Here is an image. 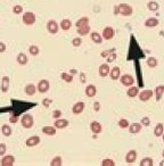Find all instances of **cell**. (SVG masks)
I'll return each instance as SVG.
<instances>
[{
	"label": "cell",
	"mask_w": 164,
	"mask_h": 166,
	"mask_svg": "<svg viewBox=\"0 0 164 166\" xmlns=\"http://www.w3.org/2000/svg\"><path fill=\"white\" fill-rule=\"evenodd\" d=\"M132 7L128 3H120L115 7V14H121L122 16H130L132 14Z\"/></svg>",
	"instance_id": "1"
},
{
	"label": "cell",
	"mask_w": 164,
	"mask_h": 166,
	"mask_svg": "<svg viewBox=\"0 0 164 166\" xmlns=\"http://www.w3.org/2000/svg\"><path fill=\"white\" fill-rule=\"evenodd\" d=\"M22 19H23V23H24L25 25L30 26V25H33V24L35 23V21H37V16H35V14L32 13V11H26V13L23 14Z\"/></svg>",
	"instance_id": "2"
},
{
	"label": "cell",
	"mask_w": 164,
	"mask_h": 166,
	"mask_svg": "<svg viewBox=\"0 0 164 166\" xmlns=\"http://www.w3.org/2000/svg\"><path fill=\"white\" fill-rule=\"evenodd\" d=\"M21 123H22V126L24 129H31L33 126V116L30 115V114L23 115V117L21 120Z\"/></svg>",
	"instance_id": "3"
},
{
	"label": "cell",
	"mask_w": 164,
	"mask_h": 166,
	"mask_svg": "<svg viewBox=\"0 0 164 166\" xmlns=\"http://www.w3.org/2000/svg\"><path fill=\"white\" fill-rule=\"evenodd\" d=\"M47 30H48L49 33H51V34H56V33L58 32V30H59V25L57 24L56 21L50 19V21L47 23Z\"/></svg>",
	"instance_id": "4"
},
{
	"label": "cell",
	"mask_w": 164,
	"mask_h": 166,
	"mask_svg": "<svg viewBox=\"0 0 164 166\" xmlns=\"http://www.w3.org/2000/svg\"><path fill=\"white\" fill-rule=\"evenodd\" d=\"M101 35H103V39H105V40H112L114 38V35H115V31H114L113 27L107 26V27L104 29Z\"/></svg>",
	"instance_id": "5"
},
{
	"label": "cell",
	"mask_w": 164,
	"mask_h": 166,
	"mask_svg": "<svg viewBox=\"0 0 164 166\" xmlns=\"http://www.w3.org/2000/svg\"><path fill=\"white\" fill-rule=\"evenodd\" d=\"M50 88V84H49V81L48 80H41L40 82L38 83V91L40 93H45L49 90Z\"/></svg>",
	"instance_id": "6"
},
{
	"label": "cell",
	"mask_w": 164,
	"mask_h": 166,
	"mask_svg": "<svg viewBox=\"0 0 164 166\" xmlns=\"http://www.w3.org/2000/svg\"><path fill=\"white\" fill-rule=\"evenodd\" d=\"M15 163V157L11 155H7L1 159V166H13Z\"/></svg>",
	"instance_id": "7"
},
{
	"label": "cell",
	"mask_w": 164,
	"mask_h": 166,
	"mask_svg": "<svg viewBox=\"0 0 164 166\" xmlns=\"http://www.w3.org/2000/svg\"><path fill=\"white\" fill-rule=\"evenodd\" d=\"M135 82V80H133V78L131 76V75H129V74H124L122 78H121V83L123 84V85H125V86H131L132 84Z\"/></svg>",
	"instance_id": "8"
},
{
	"label": "cell",
	"mask_w": 164,
	"mask_h": 166,
	"mask_svg": "<svg viewBox=\"0 0 164 166\" xmlns=\"http://www.w3.org/2000/svg\"><path fill=\"white\" fill-rule=\"evenodd\" d=\"M152 96H153V91H152V90H144V91L140 92L139 99H140L141 101H148V100L152 98Z\"/></svg>",
	"instance_id": "9"
},
{
	"label": "cell",
	"mask_w": 164,
	"mask_h": 166,
	"mask_svg": "<svg viewBox=\"0 0 164 166\" xmlns=\"http://www.w3.org/2000/svg\"><path fill=\"white\" fill-rule=\"evenodd\" d=\"M136 159H137V151H136V150H130V151L127 154V156H125V162H127L128 164L135 163Z\"/></svg>",
	"instance_id": "10"
},
{
	"label": "cell",
	"mask_w": 164,
	"mask_h": 166,
	"mask_svg": "<svg viewBox=\"0 0 164 166\" xmlns=\"http://www.w3.org/2000/svg\"><path fill=\"white\" fill-rule=\"evenodd\" d=\"M84 102L83 101H79V102H77L75 105H73V107H72V113L73 114H81L82 112L84 110Z\"/></svg>",
	"instance_id": "11"
},
{
	"label": "cell",
	"mask_w": 164,
	"mask_h": 166,
	"mask_svg": "<svg viewBox=\"0 0 164 166\" xmlns=\"http://www.w3.org/2000/svg\"><path fill=\"white\" fill-rule=\"evenodd\" d=\"M25 143H26L27 147H34V146H37V145L40 143V138H39L38 135H33V137L29 138V139L25 141Z\"/></svg>",
	"instance_id": "12"
},
{
	"label": "cell",
	"mask_w": 164,
	"mask_h": 166,
	"mask_svg": "<svg viewBox=\"0 0 164 166\" xmlns=\"http://www.w3.org/2000/svg\"><path fill=\"white\" fill-rule=\"evenodd\" d=\"M96 93H97V88H96L93 84H89V85L85 88V94H87L89 98L95 97Z\"/></svg>",
	"instance_id": "13"
},
{
	"label": "cell",
	"mask_w": 164,
	"mask_h": 166,
	"mask_svg": "<svg viewBox=\"0 0 164 166\" xmlns=\"http://www.w3.org/2000/svg\"><path fill=\"white\" fill-rule=\"evenodd\" d=\"M90 130H91L95 134H98V133H100V132L103 131V126H101V124H100L99 122H92V123L90 124Z\"/></svg>",
	"instance_id": "14"
},
{
	"label": "cell",
	"mask_w": 164,
	"mask_h": 166,
	"mask_svg": "<svg viewBox=\"0 0 164 166\" xmlns=\"http://www.w3.org/2000/svg\"><path fill=\"white\" fill-rule=\"evenodd\" d=\"M109 72H111V70H109V66H108L107 64L100 65V67H99V75H100L101 78L107 76V75L109 74Z\"/></svg>",
	"instance_id": "15"
},
{
	"label": "cell",
	"mask_w": 164,
	"mask_h": 166,
	"mask_svg": "<svg viewBox=\"0 0 164 166\" xmlns=\"http://www.w3.org/2000/svg\"><path fill=\"white\" fill-rule=\"evenodd\" d=\"M120 73H121V71H120V68H119L117 66L113 67V68L111 70V72H109L111 79H112L113 81H116V80H119V78H120Z\"/></svg>",
	"instance_id": "16"
},
{
	"label": "cell",
	"mask_w": 164,
	"mask_h": 166,
	"mask_svg": "<svg viewBox=\"0 0 164 166\" xmlns=\"http://www.w3.org/2000/svg\"><path fill=\"white\" fill-rule=\"evenodd\" d=\"M9 82H10V80H9L8 76H3L2 78V80H1V91L3 93H6L8 91V89H9Z\"/></svg>",
	"instance_id": "17"
},
{
	"label": "cell",
	"mask_w": 164,
	"mask_h": 166,
	"mask_svg": "<svg viewBox=\"0 0 164 166\" xmlns=\"http://www.w3.org/2000/svg\"><path fill=\"white\" fill-rule=\"evenodd\" d=\"M157 25H159V19H157V18H154V17L148 18V19L145 22V26L148 27V29L155 27V26H157Z\"/></svg>",
	"instance_id": "18"
},
{
	"label": "cell",
	"mask_w": 164,
	"mask_h": 166,
	"mask_svg": "<svg viewBox=\"0 0 164 166\" xmlns=\"http://www.w3.org/2000/svg\"><path fill=\"white\" fill-rule=\"evenodd\" d=\"M69 125V121L67 120H63V118H59L55 122V127L56 129H65L66 126Z\"/></svg>",
	"instance_id": "19"
},
{
	"label": "cell",
	"mask_w": 164,
	"mask_h": 166,
	"mask_svg": "<svg viewBox=\"0 0 164 166\" xmlns=\"http://www.w3.org/2000/svg\"><path fill=\"white\" fill-rule=\"evenodd\" d=\"M141 127H143L141 123H132L129 126V131H130V133H138V132H140Z\"/></svg>",
	"instance_id": "20"
},
{
	"label": "cell",
	"mask_w": 164,
	"mask_h": 166,
	"mask_svg": "<svg viewBox=\"0 0 164 166\" xmlns=\"http://www.w3.org/2000/svg\"><path fill=\"white\" fill-rule=\"evenodd\" d=\"M61 29L63 30V31H69L70 29H71V26H72V22L70 21V19H67V18H64L63 21H62V23H61Z\"/></svg>",
	"instance_id": "21"
},
{
	"label": "cell",
	"mask_w": 164,
	"mask_h": 166,
	"mask_svg": "<svg viewBox=\"0 0 164 166\" xmlns=\"http://www.w3.org/2000/svg\"><path fill=\"white\" fill-rule=\"evenodd\" d=\"M90 37H91V40L97 44H100L103 42V35H100L98 32H92Z\"/></svg>",
	"instance_id": "22"
},
{
	"label": "cell",
	"mask_w": 164,
	"mask_h": 166,
	"mask_svg": "<svg viewBox=\"0 0 164 166\" xmlns=\"http://www.w3.org/2000/svg\"><path fill=\"white\" fill-rule=\"evenodd\" d=\"M17 63L22 66L26 65L27 64V56L24 54V52H19L18 56H17Z\"/></svg>",
	"instance_id": "23"
},
{
	"label": "cell",
	"mask_w": 164,
	"mask_h": 166,
	"mask_svg": "<svg viewBox=\"0 0 164 166\" xmlns=\"http://www.w3.org/2000/svg\"><path fill=\"white\" fill-rule=\"evenodd\" d=\"M163 93H164V85H159V86L155 88V98H156L157 101L161 100Z\"/></svg>",
	"instance_id": "24"
},
{
	"label": "cell",
	"mask_w": 164,
	"mask_h": 166,
	"mask_svg": "<svg viewBox=\"0 0 164 166\" xmlns=\"http://www.w3.org/2000/svg\"><path fill=\"white\" fill-rule=\"evenodd\" d=\"M42 132L46 135H55L56 134V127H54V126H43L42 127Z\"/></svg>",
	"instance_id": "25"
},
{
	"label": "cell",
	"mask_w": 164,
	"mask_h": 166,
	"mask_svg": "<svg viewBox=\"0 0 164 166\" xmlns=\"http://www.w3.org/2000/svg\"><path fill=\"white\" fill-rule=\"evenodd\" d=\"M154 134H155V137H161V135H163L164 134V125L162 123H159V124L155 126Z\"/></svg>",
	"instance_id": "26"
},
{
	"label": "cell",
	"mask_w": 164,
	"mask_h": 166,
	"mask_svg": "<svg viewBox=\"0 0 164 166\" xmlns=\"http://www.w3.org/2000/svg\"><path fill=\"white\" fill-rule=\"evenodd\" d=\"M35 91H37V88H35L34 84H27L25 86V93L27 96H33L35 93Z\"/></svg>",
	"instance_id": "27"
},
{
	"label": "cell",
	"mask_w": 164,
	"mask_h": 166,
	"mask_svg": "<svg viewBox=\"0 0 164 166\" xmlns=\"http://www.w3.org/2000/svg\"><path fill=\"white\" fill-rule=\"evenodd\" d=\"M138 93H139V89H138L137 86H131V88L128 90V92H127L128 97H130V98H135V97H137Z\"/></svg>",
	"instance_id": "28"
},
{
	"label": "cell",
	"mask_w": 164,
	"mask_h": 166,
	"mask_svg": "<svg viewBox=\"0 0 164 166\" xmlns=\"http://www.w3.org/2000/svg\"><path fill=\"white\" fill-rule=\"evenodd\" d=\"M1 131H2V134L5 137H10L11 135V127L8 125V124H3L2 127H1Z\"/></svg>",
	"instance_id": "29"
},
{
	"label": "cell",
	"mask_w": 164,
	"mask_h": 166,
	"mask_svg": "<svg viewBox=\"0 0 164 166\" xmlns=\"http://www.w3.org/2000/svg\"><path fill=\"white\" fill-rule=\"evenodd\" d=\"M78 34L79 35H87L89 32H90V26L89 25H84L81 27H78Z\"/></svg>",
	"instance_id": "30"
},
{
	"label": "cell",
	"mask_w": 164,
	"mask_h": 166,
	"mask_svg": "<svg viewBox=\"0 0 164 166\" xmlns=\"http://www.w3.org/2000/svg\"><path fill=\"white\" fill-rule=\"evenodd\" d=\"M84 25H89V18H88V17H82V18H80V19L75 23L77 29H78V27H81V26H84Z\"/></svg>",
	"instance_id": "31"
},
{
	"label": "cell",
	"mask_w": 164,
	"mask_h": 166,
	"mask_svg": "<svg viewBox=\"0 0 164 166\" xmlns=\"http://www.w3.org/2000/svg\"><path fill=\"white\" fill-rule=\"evenodd\" d=\"M147 8H148L149 10H152V11H156V10H159L160 6H159V3H157L156 1H149V2L147 3Z\"/></svg>",
	"instance_id": "32"
},
{
	"label": "cell",
	"mask_w": 164,
	"mask_h": 166,
	"mask_svg": "<svg viewBox=\"0 0 164 166\" xmlns=\"http://www.w3.org/2000/svg\"><path fill=\"white\" fill-rule=\"evenodd\" d=\"M61 78H62L63 81H65V82H67V83H71L72 81H73V76H72V74L62 73V74H61Z\"/></svg>",
	"instance_id": "33"
},
{
	"label": "cell",
	"mask_w": 164,
	"mask_h": 166,
	"mask_svg": "<svg viewBox=\"0 0 164 166\" xmlns=\"http://www.w3.org/2000/svg\"><path fill=\"white\" fill-rule=\"evenodd\" d=\"M62 164H63L62 157H61V156H57V157H55V158L51 161L50 166H62Z\"/></svg>",
	"instance_id": "34"
},
{
	"label": "cell",
	"mask_w": 164,
	"mask_h": 166,
	"mask_svg": "<svg viewBox=\"0 0 164 166\" xmlns=\"http://www.w3.org/2000/svg\"><path fill=\"white\" fill-rule=\"evenodd\" d=\"M147 65L149 66V67H156L157 66V59L156 58H154V57H149L148 59H147Z\"/></svg>",
	"instance_id": "35"
},
{
	"label": "cell",
	"mask_w": 164,
	"mask_h": 166,
	"mask_svg": "<svg viewBox=\"0 0 164 166\" xmlns=\"http://www.w3.org/2000/svg\"><path fill=\"white\" fill-rule=\"evenodd\" d=\"M29 51H30V54H31L32 56H38V55H39V48H38L37 46H34V44L30 46Z\"/></svg>",
	"instance_id": "36"
},
{
	"label": "cell",
	"mask_w": 164,
	"mask_h": 166,
	"mask_svg": "<svg viewBox=\"0 0 164 166\" xmlns=\"http://www.w3.org/2000/svg\"><path fill=\"white\" fill-rule=\"evenodd\" d=\"M119 126H120L121 129H127V127H129V126H130L129 121H128V120H125V118L120 120V121H119Z\"/></svg>",
	"instance_id": "37"
},
{
	"label": "cell",
	"mask_w": 164,
	"mask_h": 166,
	"mask_svg": "<svg viewBox=\"0 0 164 166\" xmlns=\"http://www.w3.org/2000/svg\"><path fill=\"white\" fill-rule=\"evenodd\" d=\"M140 166H153V159L152 158H144L140 162Z\"/></svg>",
	"instance_id": "38"
},
{
	"label": "cell",
	"mask_w": 164,
	"mask_h": 166,
	"mask_svg": "<svg viewBox=\"0 0 164 166\" xmlns=\"http://www.w3.org/2000/svg\"><path fill=\"white\" fill-rule=\"evenodd\" d=\"M13 13L16 14V15L22 14V13H23V7H22L21 5H16V6H14V7H13Z\"/></svg>",
	"instance_id": "39"
},
{
	"label": "cell",
	"mask_w": 164,
	"mask_h": 166,
	"mask_svg": "<svg viewBox=\"0 0 164 166\" xmlns=\"http://www.w3.org/2000/svg\"><path fill=\"white\" fill-rule=\"evenodd\" d=\"M72 44H73L74 47H80L82 44L81 38H74V39L72 40Z\"/></svg>",
	"instance_id": "40"
},
{
	"label": "cell",
	"mask_w": 164,
	"mask_h": 166,
	"mask_svg": "<svg viewBox=\"0 0 164 166\" xmlns=\"http://www.w3.org/2000/svg\"><path fill=\"white\" fill-rule=\"evenodd\" d=\"M101 165L103 166H114L115 165V163H114L113 159H104L103 163H101Z\"/></svg>",
	"instance_id": "41"
},
{
	"label": "cell",
	"mask_w": 164,
	"mask_h": 166,
	"mask_svg": "<svg viewBox=\"0 0 164 166\" xmlns=\"http://www.w3.org/2000/svg\"><path fill=\"white\" fill-rule=\"evenodd\" d=\"M6 154V145L0 143V156H3Z\"/></svg>",
	"instance_id": "42"
},
{
	"label": "cell",
	"mask_w": 164,
	"mask_h": 166,
	"mask_svg": "<svg viewBox=\"0 0 164 166\" xmlns=\"http://www.w3.org/2000/svg\"><path fill=\"white\" fill-rule=\"evenodd\" d=\"M149 123H151V121H149V118H148V117H143V120H141V124H143V125L148 126V125H149Z\"/></svg>",
	"instance_id": "43"
},
{
	"label": "cell",
	"mask_w": 164,
	"mask_h": 166,
	"mask_svg": "<svg viewBox=\"0 0 164 166\" xmlns=\"http://www.w3.org/2000/svg\"><path fill=\"white\" fill-rule=\"evenodd\" d=\"M62 116V112L61 110H55L54 113H53V117L54 118H58V117H61Z\"/></svg>",
	"instance_id": "44"
},
{
	"label": "cell",
	"mask_w": 164,
	"mask_h": 166,
	"mask_svg": "<svg viewBox=\"0 0 164 166\" xmlns=\"http://www.w3.org/2000/svg\"><path fill=\"white\" fill-rule=\"evenodd\" d=\"M93 109H95V112H99V109H100V104H99L98 101H96V102L93 104Z\"/></svg>",
	"instance_id": "45"
},
{
	"label": "cell",
	"mask_w": 164,
	"mask_h": 166,
	"mask_svg": "<svg viewBox=\"0 0 164 166\" xmlns=\"http://www.w3.org/2000/svg\"><path fill=\"white\" fill-rule=\"evenodd\" d=\"M115 58H116V54H112V56H111V57H109V56L107 57V62H108V63H112Z\"/></svg>",
	"instance_id": "46"
},
{
	"label": "cell",
	"mask_w": 164,
	"mask_h": 166,
	"mask_svg": "<svg viewBox=\"0 0 164 166\" xmlns=\"http://www.w3.org/2000/svg\"><path fill=\"white\" fill-rule=\"evenodd\" d=\"M6 51V44L3 42H0V54Z\"/></svg>",
	"instance_id": "47"
},
{
	"label": "cell",
	"mask_w": 164,
	"mask_h": 166,
	"mask_svg": "<svg viewBox=\"0 0 164 166\" xmlns=\"http://www.w3.org/2000/svg\"><path fill=\"white\" fill-rule=\"evenodd\" d=\"M9 121H10V123H16L17 121H18V117L15 115V116H13V117H10L9 118Z\"/></svg>",
	"instance_id": "48"
},
{
	"label": "cell",
	"mask_w": 164,
	"mask_h": 166,
	"mask_svg": "<svg viewBox=\"0 0 164 166\" xmlns=\"http://www.w3.org/2000/svg\"><path fill=\"white\" fill-rule=\"evenodd\" d=\"M80 80H81L82 83L87 82V81H85V74H84V73H81V74H80Z\"/></svg>",
	"instance_id": "49"
},
{
	"label": "cell",
	"mask_w": 164,
	"mask_h": 166,
	"mask_svg": "<svg viewBox=\"0 0 164 166\" xmlns=\"http://www.w3.org/2000/svg\"><path fill=\"white\" fill-rule=\"evenodd\" d=\"M109 55V51H103V54H101V57H107Z\"/></svg>",
	"instance_id": "50"
},
{
	"label": "cell",
	"mask_w": 164,
	"mask_h": 166,
	"mask_svg": "<svg viewBox=\"0 0 164 166\" xmlns=\"http://www.w3.org/2000/svg\"><path fill=\"white\" fill-rule=\"evenodd\" d=\"M50 102H51L50 100H43V105H45V106H48Z\"/></svg>",
	"instance_id": "51"
},
{
	"label": "cell",
	"mask_w": 164,
	"mask_h": 166,
	"mask_svg": "<svg viewBox=\"0 0 164 166\" xmlns=\"http://www.w3.org/2000/svg\"><path fill=\"white\" fill-rule=\"evenodd\" d=\"M70 72H71V74H72V75H74V74H77V70H71Z\"/></svg>",
	"instance_id": "52"
},
{
	"label": "cell",
	"mask_w": 164,
	"mask_h": 166,
	"mask_svg": "<svg viewBox=\"0 0 164 166\" xmlns=\"http://www.w3.org/2000/svg\"><path fill=\"white\" fill-rule=\"evenodd\" d=\"M160 166H164V161H162V162L160 163Z\"/></svg>",
	"instance_id": "53"
},
{
	"label": "cell",
	"mask_w": 164,
	"mask_h": 166,
	"mask_svg": "<svg viewBox=\"0 0 164 166\" xmlns=\"http://www.w3.org/2000/svg\"><path fill=\"white\" fill-rule=\"evenodd\" d=\"M162 155H163V157H164V150H163V154H162Z\"/></svg>",
	"instance_id": "54"
},
{
	"label": "cell",
	"mask_w": 164,
	"mask_h": 166,
	"mask_svg": "<svg viewBox=\"0 0 164 166\" xmlns=\"http://www.w3.org/2000/svg\"><path fill=\"white\" fill-rule=\"evenodd\" d=\"M163 141H164V134H163Z\"/></svg>",
	"instance_id": "55"
}]
</instances>
